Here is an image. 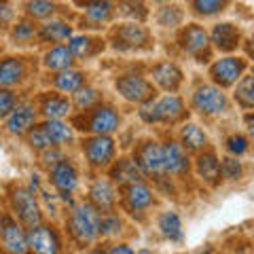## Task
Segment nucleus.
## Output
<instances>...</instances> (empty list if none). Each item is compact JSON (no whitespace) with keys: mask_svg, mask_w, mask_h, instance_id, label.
<instances>
[{"mask_svg":"<svg viewBox=\"0 0 254 254\" xmlns=\"http://www.w3.org/2000/svg\"><path fill=\"white\" fill-rule=\"evenodd\" d=\"M100 210L93 208L91 201H83L72 208L66 220V227L76 244H91L100 237Z\"/></svg>","mask_w":254,"mask_h":254,"instance_id":"1","label":"nucleus"},{"mask_svg":"<svg viewBox=\"0 0 254 254\" xmlns=\"http://www.w3.org/2000/svg\"><path fill=\"white\" fill-rule=\"evenodd\" d=\"M185 102L178 95H163L161 100H148L140 108V119L148 125L153 123H178L180 119H185Z\"/></svg>","mask_w":254,"mask_h":254,"instance_id":"2","label":"nucleus"},{"mask_svg":"<svg viewBox=\"0 0 254 254\" xmlns=\"http://www.w3.org/2000/svg\"><path fill=\"white\" fill-rule=\"evenodd\" d=\"M133 161H136L138 170L142 172V176L155 178L159 185L168 178L163 168V155H161V144L155 140H146L136 148L133 153Z\"/></svg>","mask_w":254,"mask_h":254,"instance_id":"3","label":"nucleus"},{"mask_svg":"<svg viewBox=\"0 0 254 254\" xmlns=\"http://www.w3.org/2000/svg\"><path fill=\"white\" fill-rule=\"evenodd\" d=\"M83 153L91 168H108L117 157V146L110 133H93L83 140Z\"/></svg>","mask_w":254,"mask_h":254,"instance_id":"4","label":"nucleus"},{"mask_svg":"<svg viewBox=\"0 0 254 254\" xmlns=\"http://www.w3.org/2000/svg\"><path fill=\"white\" fill-rule=\"evenodd\" d=\"M11 210H13L15 216H17V220L21 222V225H26V227L38 225L41 218H43L41 205H38L36 197H34V190L26 189V187L13 189V193H11Z\"/></svg>","mask_w":254,"mask_h":254,"instance_id":"5","label":"nucleus"},{"mask_svg":"<svg viewBox=\"0 0 254 254\" xmlns=\"http://www.w3.org/2000/svg\"><path fill=\"white\" fill-rule=\"evenodd\" d=\"M193 108L203 117H216L229 110V100L220 87L199 85L193 93Z\"/></svg>","mask_w":254,"mask_h":254,"instance_id":"6","label":"nucleus"},{"mask_svg":"<svg viewBox=\"0 0 254 254\" xmlns=\"http://www.w3.org/2000/svg\"><path fill=\"white\" fill-rule=\"evenodd\" d=\"M115 87L127 102H133V104H144V102L153 100V93H155L153 83L146 81V78L140 76V74L119 76L115 81Z\"/></svg>","mask_w":254,"mask_h":254,"instance_id":"7","label":"nucleus"},{"mask_svg":"<svg viewBox=\"0 0 254 254\" xmlns=\"http://www.w3.org/2000/svg\"><path fill=\"white\" fill-rule=\"evenodd\" d=\"M178 43L182 47V51H187L189 55H193L197 62H208L210 60V38L208 32L197 23H190L180 32Z\"/></svg>","mask_w":254,"mask_h":254,"instance_id":"8","label":"nucleus"},{"mask_svg":"<svg viewBox=\"0 0 254 254\" xmlns=\"http://www.w3.org/2000/svg\"><path fill=\"white\" fill-rule=\"evenodd\" d=\"M26 240H28V250L41 252V254H55L62 250V240L58 231L49 225H32L26 231Z\"/></svg>","mask_w":254,"mask_h":254,"instance_id":"9","label":"nucleus"},{"mask_svg":"<svg viewBox=\"0 0 254 254\" xmlns=\"http://www.w3.org/2000/svg\"><path fill=\"white\" fill-rule=\"evenodd\" d=\"M246 66L248 64L242 58H222L210 66V76L220 89H225V87H231L240 81L242 74L246 72Z\"/></svg>","mask_w":254,"mask_h":254,"instance_id":"10","label":"nucleus"},{"mask_svg":"<svg viewBox=\"0 0 254 254\" xmlns=\"http://www.w3.org/2000/svg\"><path fill=\"white\" fill-rule=\"evenodd\" d=\"M155 203V195L146 182L136 180L123 187V208L129 214H144Z\"/></svg>","mask_w":254,"mask_h":254,"instance_id":"11","label":"nucleus"},{"mask_svg":"<svg viewBox=\"0 0 254 254\" xmlns=\"http://www.w3.org/2000/svg\"><path fill=\"white\" fill-rule=\"evenodd\" d=\"M161 155H163V168L165 174L172 176H187L190 170L189 161V150L180 144L178 140H165L161 144Z\"/></svg>","mask_w":254,"mask_h":254,"instance_id":"12","label":"nucleus"},{"mask_svg":"<svg viewBox=\"0 0 254 254\" xmlns=\"http://www.w3.org/2000/svg\"><path fill=\"white\" fill-rule=\"evenodd\" d=\"M0 244H2L4 250L15 252V254L28 252L26 231L21 229V222H17L9 214L0 216Z\"/></svg>","mask_w":254,"mask_h":254,"instance_id":"13","label":"nucleus"},{"mask_svg":"<svg viewBox=\"0 0 254 254\" xmlns=\"http://www.w3.org/2000/svg\"><path fill=\"white\" fill-rule=\"evenodd\" d=\"M121 125V117L113 106H93L89 117H87V127L83 129L91 131V133H113L119 129Z\"/></svg>","mask_w":254,"mask_h":254,"instance_id":"14","label":"nucleus"},{"mask_svg":"<svg viewBox=\"0 0 254 254\" xmlns=\"http://www.w3.org/2000/svg\"><path fill=\"white\" fill-rule=\"evenodd\" d=\"M49 176H51L53 187L58 189L62 195L74 193L76 187H78V172L74 168V163L66 157L60 159L53 168H49Z\"/></svg>","mask_w":254,"mask_h":254,"instance_id":"15","label":"nucleus"},{"mask_svg":"<svg viewBox=\"0 0 254 254\" xmlns=\"http://www.w3.org/2000/svg\"><path fill=\"white\" fill-rule=\"evenodd\" d=\"M208 38H210V43L222 53H233V51H237V47L242 45L240 28L233 26V23H229V21L216 23V26L212 28V32L208 34Z\"/></svg>","mask_w":254,"mask_h":254,"instance_id":"16","label":"nucleus"},{"mask_svg":"<svg viewBox=\"0 0 254 254\" xmlns=\"http://www.w3.org/2000/svg\"><path fill=\"white\" fill-rule=\"evenodd\" d=\"M89 201L93 203L95 210L100 212H110L117 208L119 195H117V187L113 180L108 178H98L93 180V185L89 189Z\"/></svg>","mask_w":254,"mask_h":254,"instance_id":"17","label":"nucleus"},{"mask_svg":"<svg viewBox=\"0 0 254 254\" xmlns=\"http://www.w3.org/2000/svg\"><path fill=\"white\" fill-rule=\"evenodd\" d=\"M6 117H9L6 119V131L13 133V136H23L36 121V108L32 102H21V104L17 102Z\"/></svg>","mask_w":254,"mask_h":254,"instance_id":"18","label":"nucleus"},{"mask_svg":"<svg viewBox=\"0 0 254 254\" xmlns=\"http://www.w3.org/2000/svg\"><path fill=\"white\" fill-rule=\"evenodd\" d=\"M115 38H117V47L121 49H140L144 47L150 36H148V30L144 26H136V23H125V26L117 28L115 30Z\"/></svg>","mask_w":254,"mask_h":254,"instance_id":"19","label":"nucleus"},{"mask_svg":"<svg viewBox=\"0 0 254 254\" xmlns=\"http://www.w3.org/2000/svg\"><path fill=\"white\" fill-rule=\"evenodd\" d=\"M195 170H197V176H199L208 187H218L220 185V161L216 153L212 150H199L197 155V161H195Z\"/></svg>","mask_w":254,"mask_h":254,"instance_id":"20","label":"nucleus"},{"mask_svg":"<svg viewBox=\"0 0 254 254\" xmlns=\"http://www.w3.org/2000/svg\"><path fill=\"white\" fill-rule=\"evenodd\" d=\"M153 81L165 91H176L182 83V70L174 62H161L150 70Z\"/></svg>","mask_w":254,"mask_h":254,"instance_id":"21","label":"nucleus"},{"mask_svg":"<svg viewBox=\"0 0 254 254\" xmlns=\"http://www.w3.org/2000/svg\"><path fill=\"white\" fill-rule=\"evenodd\" d=\"M74 4L85 11L87 21L93 23L91 28H98L113 15V0H74Z\"/></svg>","mask_w":254,"mask_h":254,"instance_id":"22","label":"nucleus"},{"mask_svg":"<svg viewBox=\"0 0 254 254\" xmlns=\"http://www.w3.org/2000/svg\"><path fill=\"white\" fill-rule=\"evenodd\" d=\"M110 168V178H113L115 185L119 187H125L129 182H136V180H142V172L138 170V165L133 159H119V161H113L108 165Z\"/></svg>","mask_w":254,"mask_h":254,"instance_id":"23","label":"nucleus"},{"mask_svg":"<svg viewBox=\"0 0 254 254\" xmlns=\"http://www.w3.org/2000/svg\"><path fill=\"white\" fill-rule=\"evenodd\" d=\"M26 78V62L21 58L0 60V87H15Z\"/></svg>","mask_w":254,"mask_h":254,"instance_id":"24","label":"nucleus"},{"mask_svg":"<svg viewBox=\"0 0 254 254\" xmlns=\"http://www.w3.org/2000/svg\"><path fill=\"white\" fill-rule=\"evenodd\" d=\"M70 108H72L70 100L60 93H45L38 100V110L45 115V119H64L70 113Z\"/></svg>","mask_w":254,"mask_h":254,"instance_id":"25","label":"nucleus"},{"mask_svg":"<svg viewBox=\"0 0 254 254\" xmlns=\"http://www.w3.org/2000/svg\"><path fill=\"white\" fill-rule=\"evenodd\" d=\"M41 127L47 133V138L51 140V144H55V146L70 144V142L74 140V127L64 123L62 119H47Z\"/></svg>","mask_w":254,"mask_h":254,"instance_id":"26","label":"nucleus"},{"mask_svg":"<svg viewBox=\"0 0 254 254\" xmlns=\"http://www.w3.org/2000/svg\"><path fill=\"white\" fill-rule=\"evenodd\" d=\"M85 85V74L81 70H74L72 66L58 70V74L53 76V87L62 93H74Z\"/></svg>","mask_w":254,"mask_h":254,"instance_id":"27","label":"nucleus"},{"mask_svg":"<svg viewBox=\"0 0 254 254\" xmlns=\"http://www.w3.org/2000/svg\"><path fill=\"white\" fill-rule=\"evenodd\" d=\"M157 227L159 231H161V235L165 237V240L170 242H176V244H182V240H185V231H182V220L176 212H163L161 216H159L157 220Z\"/></svg>","mask_w":254,"mask_h":254,"instance_id":"28","label":"nucleus"},{"mask_svg":"<svg viewBox=\"0 0 254 254\" xmlns=\"http://www.w3.org/2000/svg\"><path fill=\"white\" fill-rule=\"evenodd\" d=\"M72 36V28L68 26L66 21H47L45 26H41L38 30V38H41L43 43H64L68 41V38Z\"/></svg>","mask_w":254,"mask_h":254,"instance_id":"29","label":"nucleus"},{"mask_svg":"<svg viewBox=\"0 0 254 254\" xmlns=\"http://www.w3.org/2000/svg\"><path fill=\"white\" fill-rule=\"evenodd\" d=\"M180 144L185 146L187 150L199 153V150H203L205 144H208V136L203 133V129H201L199 125L187 123V125L180 129Z\"/></svg>","mask_w":254,"mask_h":254,"instance_id":"30","label":"nucleus"},{"mask_svg":"<svg viewBox=\"0 0 254 254\" xmlns=\"http://www.w3.org/2000/svg\"><path fill=\"white\" fill-rule=\"evenodd\" d=\"M43 64H45L47 70H55V72H58V70L72 66L74 58H72V53H70L68 47L58 45V47H53V49H49L43 55Z\"/></svg>","mask_w":254,"mask_h":254,"instance_id":"31","label":"nucleus"},{"mask_svg":"<svg viewBox=\"0 0 254 254\" xmlns=\"http://www.w3.org/2000/svg\"><path fill=\"white\" fill-rule=\"evenodd\" d=\"M95 38L87 36V34H81V36H70L68 38V49L72 53V58H78V60H89L95 55Z\"/></svg>","mask_w":254,"mask_h":254,"instance_id":"32","label":"nucleus"},{"mask_svg":"<svg viewBox=\"0 0 254 254\" xmlns=\"http://www.w3.org/2000/svg\"><path fill=\"white\" fill-rule=\"evenodd\" d=\"M235 102L244 110H250L254 106V81H252V74L244 72L242 78L237 81V85H235Z\"/></svg>","mask_w":254,"mask_h":254,"instance_id":"33","label":"nucleus"},{"mask_svg":"<svg viewBox=\"0 0 254 254\" xmlns=\"http://www.w3.org/2000/svg\"><path fill=\"white\" fill-rule=\"evenodd\" d=\"M117 13L121 15V17L133 19V21H144L146 15H148L144 0H119Z\"/></svg>","mask_w":254,"mask_h":254,"instance_id":"34","label":"nucleus"},{"mask_svg":"<svg viewBox=\"0 0 254 254\" xmlns=\"http://www.w3.org/2000/svg\"><path fill=\"white\" fill-rule=\"evenodd\" d=\"M121 231H123V220L115 210L100 214V235L102 237H117Z\"/></svg>","mask_w":254,"mask_h":254,"instance_id":"35","label":"nucleus"},{"mask_svg":"<svg viewBox=\"0 0 254 254\" xmlns=\"http://www.w3.org/2000/svg\"><path fill=\"white\" fill-rule=\"evenodd\" d=\"M102 100V93L93 87H81V89L74 91V106L81 110V113H87L93 106H98Z\"/></svg>","mask_w":254,"mask_h":254,"instance_id":"36","label":"nucleus"},{"mask_svg":"<svg viewBox=\"0 0 254 254\" xmlns=\"http://www.w3.org/2000/svg\"><path fill=\"white\" fill-rule=\"evenodd\" d=\"M11 36H13L17 43L28 45V43H32V41H34V38L38 36V30H36V26H34L32 21L23 19V21H19V23H15V26H13Z\"/></svg>","mask_w":254,"mask_h":254,"instance_id":"37","label":"nucleus"},{"mask_svg":"<svg viewBox=\"0 0 254 254\" xmlns=\"http://www.w3.org/2000/svg\"><path fill=\"white\" fill-rule=\"evenodd\" d=\"M220 176L227 180H240L244 176V165L240 161V157L229 155L220 161Z\"/></svg>","mask_w":254,"mask_h":254,"instance_id":"38","label":"nucleus"},{"mask_svg":"<svg viewBox=\"0 0 254 254\" xmlns=\"http://www.w3.org/2000/svg\"><path fill=\"white\" fill-rule=\"evenodd\" d=\"M26 13L34 19H47L55 13V4L51 0H28Z\"/></svg>","mask_w":254,"mask_h":254,"instance_id":"39","label":"nucleus"},{"mask_svg":"<svg viewBox=\"0 0 254 254\" xmlns=\"http://www.w3.org/2000/svg\"><path fill=\"white\" fill-rule=\"evenodd\" d=\"M182 17H185L182 11L178 9V6H174V4L163 6V9H159V13H157V21H159V26H163V28H176V26H180Z\"/></svg>","mask_w":254,"mask_h":254,"instance_id":"40","label":"nucleus"},{"mask_svg":"<svg viewBox=\"0 0 254 254\" xmlns=\"http://www.w3.org/2000/svg\"><path fill=\"white\" fill-rule=\"evenodd\" d=\"M248 146H250V142L246 136H242V133H233V136H229L227 142H225V148H227V153L229 155H233V157H242L248 153Z\"/></svg>","mask_w":254,"mask_h":254,"instance_id":"41","label":"nucleus"},{"mask_svg":"<svg viewBox=\"0 0 254 254\" xmlns=\"http://www.w3.org/2000/svg\"><path fill=\"white\" fill-rule=\"evenodd\" d=\"M222 6H225L222 0H193V11L197 15H203V17L218 15L222 11Z\"/></svg>","mask_w":254,"mask_h":254,"instance_id":"42","label":"nucleus"},{"mask_svg":"<svg viewBox=\"0 0 254 254\" xmlns=\"http://www.w3.org/2000/svg\"><path fill=\"white\" fill-rule=\"evenodd\" d=\"M28 144L32 148H36V150H45L47 146H51V140L47 138V133L43 131V127L38 125V127H30V131H28Z\"/></svg>","mask_w":254,"mask_h":254,"instance_id":"43","label":"nucleus"},{"mask_svg":"<svg viewBox=\"0 0 254 254\" xmlns=\"http://www.w3.org/2000/svg\"><path fill=\"white\" fill-rule=\"evenodd\" d=\"M17 104V95H15L9 87H0V119L6 117Z\"/></svg>","mask_w":254,"mask_h":254,"instance_id":"44","label":"nucleus"},{"mask_svg":"<svg viewBox=\"0 0 254 254\" xmlns=\"http://www.w3.org/2000/svg\"><path fill=\"white\" fill-rule=\"evenodd\" d=\"M60 159H64V153L60 150V146L51 144V146H47L43 150V165H45V168H53V165L58 163Z\"/></svg>","mask_w":254,"mask_h":254,"instance_id":"45","label":"nucleus"},{"mask_svg":"<svg viewBox=\"0 0 254 254\" xmlns=\"http://www.w3.org/2000/svg\"><path fill=\"white\" fill-rule=\"evenodd\" d=\"M108 252H123V254H131L133 250L127 244H115L113 248H108Z\"/></svg>","mask_w":254,"mask_h":254,"instance_id":"46","label":"nucleus"},{"mask_svg":"<svg viewBox=\"0 0 254 254\" xmlns=\"http://www.w3.org/2000/svg\"><path fill=\"white\" fill-rule=\"evenodd\" d=\"M4 9H6V0H0V15H2Z\"/></svg>","mask_w":254,"mask_h":254,"instance_id":"47","label":"nucleus"},{"mask_svg":"<svg viewBox=\"0 0 254 254\" xmlns=\"http://www.w3.org/2000/svg\"><path fill=\"white\" fill-rule=\"evenodd\" d=\"M155 2H159V4H163V2H168V0H155Z\"/></svg>","mask_w":254,"mask_h":254,"instance_id":"48","label":"nucleus"},{"mask_svg":"<svg viewBox=\"0 0 254 254\" xmlns=\"http://www.w3.org/2000/svg\"><path fill=\"white\" fill-rule=\"evenodd\" d=\"M222 2H227V0H222Z\"/></svg>","mask_w":254,"mask_h":254,"instance_id":"49","label":"nucleus"}]
</instances>
